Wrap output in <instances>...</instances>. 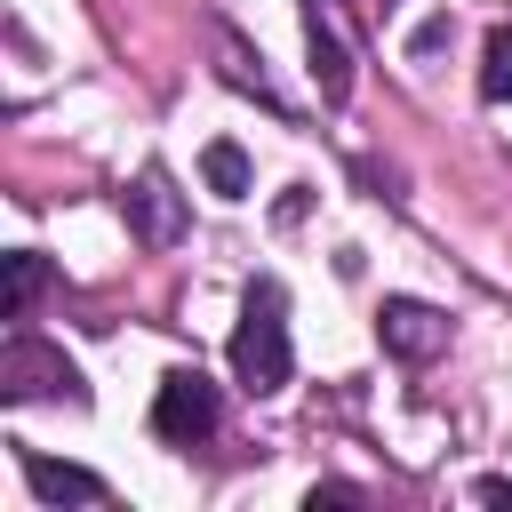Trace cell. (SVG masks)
Listing matches in <instances>:
<instances>
[{
	"mask_svg": "<svg viewBox=\"0 0 512 512\" xmlns=\"http://www.w3.org/2000/svg\"><path fill=\"white\" fill-rule=\"evenodd\" d=\"M288 368H296V352H288L280 288H272V280H256V288H248V304H240V328H232V376H240L248 392H280V384H288Z\"/></svg>",
	"mask_w": 512,
	"mask_h": 512,
	"instance_id": "1",
	"label": "cell"
},
{
	"mask_svg": "<svg viewBox=\"0 0 512 512\" xmlns=\"http://www.w3.org/2000/svg\"><path fill=\"white\" fill-rule=\"evenodd\" d=\"M0 392H8V400H88L80 368H72L56 344H40V336H8V352H0Z\"/></svg>",
	"mask_w": 512,
	"mask_h": 512,
	"instance_id": "2",
	"label": "cell"
},
{
	"mask_svg": "<svg viewBox=\"0 0 512 512\" xmlns=\"http://www.w3.org/2000/svg\"><path fill=\"white\" fill-rule=\"evenodd\" d=\"M216 416H224V400H216V384H208L200 368H168V376H160V392H152V432H160V440L192 448V440L216 432Z\"/></svg>",
	"mask_w": 512,
	"mask_h": 512,
	"instance_id": "3",
	"label": "cell"
},
{
	"mask_svg": "<svg viewBox=\"0 0 512 512\" xmlns=\"http://www.w3.org/2000/svg\"><path fill=\"white\" fill-rule=\"evenodd\" d=\"M376 336H384V352H400V360H432V352L448 344V320H440L432 304H416V296H384Z\"/></svg>",
	"mask_w": 512,
	"mask_h": 512,
	"instance_id": "4",
	"label": "cell"
},
{
	"mask_svg": "<svg viewBox=\"0 0 512 512\" xmlns=\"http://www.w3.org/2000/svg\"><path fill=\"white\" fill-rule=\"evenodd\" d=\"M128 224H136L152 248H168V240L184 232V200H176L168 168H144V176H136V192H128Z\"/></svg>",
	"mask_w": 512,
	"mask_h": 512,
	"instance_id": "5",
	"label": "cell"
},
{
	"mask_svg": "<svg viewBox=\"0 0 512 512\" xmlns=\"http://www.w3.org/2000/svg\"><path fill=\"white\" fill-rule=\"evenodd\" d=\"M24 480H32L40 504H96V496H104L96 472H80V464H48V456H24Z\"/></svg>",
	"mask_w": 512,
	"mask_h": 512,
	"instance_id": "6",
	"label": "cell"
},
{
	"mask_svg": "<svg viewBox=\"0 0 512 512\" xmlns=\"http://www.w3.org/2000/svg\"><path fill=\"white\" fill-rule=\"evenodd\" d=\"M304 56H312V80H320V96H328V104H344V96H352V64H344V40H336L320 16L304 24Z\"/></svg>",
	"mask_w": 512,
	"mask_h": 512,
	"instance_id": "7",
	"label": "cell"
},
{
	"mask_svg": "<svg viewBox=\"0 0 512 512\" xmlns=\"http://www.w3.org/2000/svg\"><path fill=\"white\" fill-rule=\"evenodd\" d=\"M200 176H208L216 200H248V152H240L232 136H216V144L200 152Z\"/></svg>",
	"mask_w": 512,
	"mask_h": 512,
	"instance_id": "8",
	"label": "cell"
},
{
	"mask_svg": "<svg viewBox=\"0 0 512 512\" xmlns=\"http://www.w3.org/2000/svg\"><path fill=\"white\" fill-rule=\"evenodd\" d=\"M480 96L488 104H512V24H496L488 48H480Z\"/></svg>",
	"mask_w": 512,
	"mask_h": 512,
	"instance_id": "9",
	"label": "cell"
},
{
	"mask_svg": "<svg viewBox=\"0 0 512 512\" xmlns=\"http://www.w3.org/2000/svg\"><path fill=\"white\" fill-rule=\"evenodd\" d=\"M40 280H48V264H40L32 248H16V256H8V280H0V304H8V320H16V312L40 296Z\"/></svg>",
	"mask_w": 512,
	"mask_h": 512,
	"instance_id": "10",
	"label": "cell"
},
{
	"mask_svg": "<svg viewBox=\"0 0 512 512\" xmlns=\"http://www.w3.org/2000/svg\"><path fill=\"white\" fill-rule=\"evenodd\" d=\"M440 48H448V16H432V24L408 40V56H416V64H424V56H440Z\"/></svg>",
	"mask_w": 512,
	"mask_h": 512,
	"instance_id": "11",
	"label": "cell"
}]
</instances>
